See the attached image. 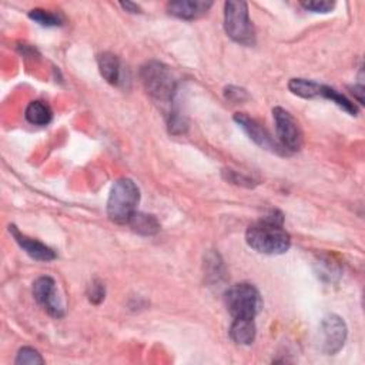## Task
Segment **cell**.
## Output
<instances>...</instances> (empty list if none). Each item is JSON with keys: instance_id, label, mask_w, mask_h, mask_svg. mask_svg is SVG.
<instances>
[{"instance_id": "cell-1", "label": "cell", "mask_w": 365, "mask_h": 365, "mask_svg": "<svg viewBox=\"0 0 365 365\" xmlns=\"http://www.w3.org/2000/svg\"><path fill=\"white\" fill-rule=\"evenodd\" d=\"M246 240L253 250L267 255L284 254L291 246V237L284 230L282 217L278 213H273L250 226Z\"/></svg>"}, {"instance_id": "cell-2", "label": "cell", "mask_w": 365, "mask_h": 365, "mask_svg": "<svg viewBox=\"0 0 365 365\" xmlns=\"http://www.w3.org/2000/svg\"><path fill=\"white\" fill-rule=\"evenodd\" d=\"M140 190L130 178L117 180L107 200V216L116 225H129L137 213Z\"/></svg>"}, {"instance_id": "cell-3", "label": "cell", "mask_w": 365, "mask_h": 365, "mask_svg": "<svg viewBox=\"0 0 365 365\" xmlns=\"http://www.w3.org/2000/svg\"><path fill=\"white\" fill-rule=\"evenodd\" d=\"M140 79L146 92L158 101H171L177 92V79L165 63L147 62L140 70Z\"/></svg>"}, {"instance_id": "cell-4", "label": "cell", "mask_w": 365, "mask_h": 365, "mask_svg": "<svg viewBox=\"0 0 365 365\" xmlns=\"http://www.w3.org/2000/svg\"><path fill=\"white\" fill-rule=\"evenodd\" d=\"M225 28L234 42L242 46H253L255 43V30L246 2H238V0L226 2Z\"/></svg>"}, {"instance_id": "cell-5", "label": "cell", "mask_w": 365, "mask_h": 365, "mask_svg": "<svg viewBox=\"0 0 365 365\" xmlns=\"http://www.w3.org/2000/svg\"><path fill=\"white\" fill-rule=\"evenodd\" d=\"M226 306L233 318L254 320L262 307V301L253 284L240 282L226 293Z\"/></svg>"}, {"instance_id": "cell-6", "label": "cell", "mask_w": 365, "mask_h": 365, "mask_svg": "<svg viewBox=\"0 0 365 365\" xmlns=\"http://www.w3.org/2000/svg\"><path fill=\"white\" fill-rule=\"evenodd\" d=\"M273 117L275 121L280 146L286 152H298L302 146V132L297 120L290 112L282 107L273 109Z\"/></svg>"}, {"instance_id": "cell-7", "label": "cell", "mask_w": 365, "mask_h": 365, "mask_svg": "<svg viewBox=\"0 0 365 365\" xmlns=\"http://www.w3.org/2000/svg\"><path fill=\"white\" fill-rule=\"evenodd\" d=\"M347 326L344 320L335 314L324 317L320 326V344L321 350L327 355L337 354L346 344Z\"/></svg>"}, {"instance_id": "cell-8", "label": "cell", "mask_w": 365, "mask_h": 365, "mask_svg": "<svg viewBox=\"0 0 365 365\" xmlns=\"http://www.w3.org/2000/svg\"><path fill=\"white\" fill-rule=\"evenodd\" d=\"M234 121L242 130H244L249 134V137L261 149H266V150H270V152H274V153L287 154V152L284 150L280 145H277L275 141L273 140L271 134L264 127H262L258 123V121H255L254 118L249 117L246 113L234 114Z\"/></svg>"}, {"instance_id": "cell-9", "label": "cell", "mask_w": 365, "mask_h": 365, "mask_svg": "<svg viewBox=\"0 0 365 365\" xmlns=\"http://www.w3.org/2000/svg\"><path fill=\"white\" fill-rule=\"evenodd\" d=\"M33 295L36 301L42 306L50 315L60 318L63 317V309L57 301L56 282L52 277H40L33 282Z\"/></svg>"}, {"instance_id": "cell-10", "label": "cell", "mask_w": 365, "mask_h": 365, "mask_svg": "<svg viewBox=\"0 0 365 365\" xmlns=\"http://www.w3.org/2000/svg\"><path fill=\"white\" fill-rule=\"evenodd\" d=\"M9 231L13 236V238L16 240L17 244L22 247L26 251V254L30 255L33 260L49 262V261H53L56 258V253L50 247L43 244V242H40L37 240H33V238L22 234L17 230L16 226H9Z\"/></svg>"}, {"instance_id": "cell-11", "label": "cell", "mask_w": 365, "mask_h": 365, "mask_svg": "<svg viewBox=\"0 0 365 365\" xmlns=\"http://www.w3.org/2000/svg\"><path fill=\"white\" fill-rule=\"evenodd\" d=\"M211 6L213 2H206V0H178V2H170L167 10L178 19L194 20L205 16Z\"/></svg>"}, {"instance_id": "cell-12", "label": "cell", "mask_w": 365, "mask_h": 365, "mask_svg": "<svg viewBox=\"0 0 365 365\" xmlns=\"http://www.w3.org/2000/svg\"><path fill=\"white\" fill-rule=\"evenodd\" d=\"M255 324L254 320H246V318H234L230 335L236 344L240 346H250L255 340Z\"/></svg>"}, {"instance_id": "cell-13", "label": "cell", "mask_w": 365, "mask_h": 365, "mask_svg": "<svg viewBox=\"0 0 365 365\" xmlns=\"http://www.w3.org/2000/svg\"><path fill=\"white\" fill-rule=\"evenodd\" d=\"M97 65L100 74L103 76L107 83L117 85L120 80V60L113 53H101L97 57Z\"/></svg>"}, {"instance_id": "cell-14", "label": "cell", "mask_w": 365, "mask_h": 365, "mask_svg": "<svg viewBox=\"0 0 365 365\" xmlns=\"http://www.w3.org/2000/svg\"><path fill=\"white\" fill-rule=\"evenodd\" d=\"M25 116L26 120L33 126H48L53 118V112L45 101L36 100L29 103Z\"/></svg>"}, {"instance_id": "cell-15", "label": "cell", "mask_w": 365, "mask_h": 365, "mask_svg": "<svg viewBox=\"0 0 365 365\" xmlns=\"http://www.w3.org/2000/svg\"><path fill=\"white\" fill-rule=\"evenodd\" d=\"M129 226L133 229V231L143 236H153L160 230V225L154 216L138 211L132 217Z\"/></svg>"}, {"instance_id": "cell-16", "label": "cell", "mask_w": 365, "mask_h": 365, "mask_svg": "<svg viewBox=\"0 0 365 365\" xmlns=\"http://www.w3.org/2000/svg\"><path fill=\"white\" fill-rule=\"evenodd\" d=\"M321 87L322 85L307 79H291L289 83L290 92L302 98H314L317 96H321Z\"/></svg>"}, {"instance_id": "cell-17", "label": "cell", "mask_w": 365, "mask_h": 365, "mask_svg": "<svg viewBox=\"0 0 365 365\" xmlns=\"http://www.w3.org/2000/svg\"><path fill=\"white\" fill-rule=\"evenodd\" d=\"M321 96L328 98V100H331V101H334V103L338 107H341L344 112H347L348 114H351V116H357L358 114L357 106L354 103H351V101L346 96L338 93L335 89L322 85V87H321Z\"/></svg>"}, {"instance_id": "cell-18", "label": "cell", "mask_w": 365, "mask_h": 365, "mask_svg": "<svg viewBox=\"0 0 365 365\" xmlns=\"http://www.w3.org/2000/svg\"><path fill=\"white\" fill-rule=\"evenodd\" d=\"M29 17L34 20L36 23L40 26H46V28H56V26H62L63 19L60 14L53 13L50 10L45 9H33L29 12Z\"/></svg>"}, {"instance_id": "cell-19", "label": "cell", "mask_w": 365, "mask_h": 365, "mask_svg": "<svg viewBox=\"0 0 365 365\" xmlns=\"http://www.w3.org/2000/svg\"><path fill=\"white\" fill-rule=\"evenodd\" d=\"M14 362L16 364H25V365H36V364H45V359L34 348L23 347V348L19 350Z\"/></svg>"}, {"instance_id": "cell-20", "label": "cell", "mask_w": 365, "mask_h": 365, "mask_svg": "<svg viewBox=\"0 0 365 365\" xmlns=\"http://www.w3.org/2000/svg\"><path fill=\"white\" fill-rule=\"evenodd\" d=\"M301 6L314 13H328L335 8V3L330 0H309V2H301Z\"/></svg>"}, {"instance_id": "cell-21", "label": "cell", "mask_w": 365, "mask_h": 365, "mask_svg": "<svg viewBox=\"0 0 365 365\" xmlns=\"http://www.w3.org/2000/svg\"><path fill=\"white\" fill-rule=\"evenodd\" d=\"M105 295H106V290H105L103 282H100L97 280L93 281L89 286V290H87L89 301L93 304H100L101 301L105 300Z\"/></svg>"}, {"instance_id": "cell-22", "label": "cell", "mask_w": 365, "mask_h": 365, "mask_svg": "<svg viewBox=\"0 0 365 365\" xmlns=\"http://www.w3.org/2000/svg\"><path fill=\"white\" fill-rule=\"evenodd\" d=\"M226 97L233 100V101H242L244 98H247V93L246 90L238 89V87H227L226 89Z\"/></svg>"}, {"instance_id": "cell-23", "label": "cell", "mask_w": 365, "mask_h": 365, "mask_svg": "<svg viewBox=\"0 0 365 365\" xmlns=\"http://www.w3.org/2000/svg\"><path fill=\"white\" fill-rule=\"evenodd\" d=\"M120 6L123 8L126 12H129V13H140V12H141L140 6H137L136 3H132V2H126V3H125V2H121Z\"/></svg>"}]
</instances>
